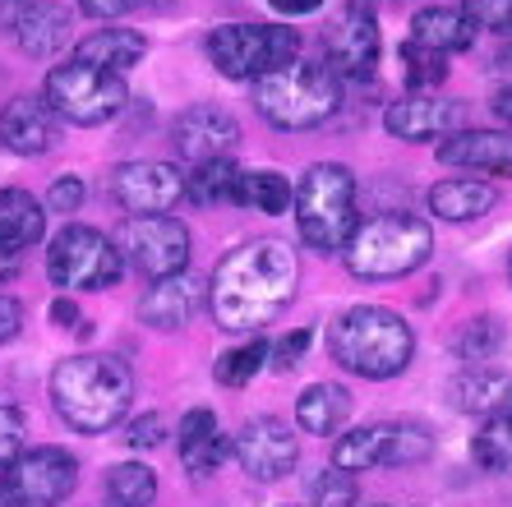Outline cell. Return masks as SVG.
I'll list each match as a JSON object with an SVG mask.
<instances>
[{
    "mask_svg": "<svg viewBox=\"0 0 512 507\" xmlns=\"http://www.w3.org/2000/svg\"><path fill=\"white\" fill-rule=\"evenodd\" d=\"M296 249L282 240H245L217 263L213 282H208V309L213 323L227 332H254L273 323L291 295H296Z\"/></svg>",
    "mask_w": 512,
    "mask_h": 507,
    "instance_id": "6da1fadb",
    "label": "cell"
},
{
    "mask_svg": "<svg viewBox=\"0 0 512 507\" xmlns=\"http://www.w3.org/2000/svg\"><path fill=\"white\" fill-rule=\"evenodd\" d=\"M134 374L120 355H70L51 374V401L60 420L79 434H107L125 420Z\"/></svg>",
    "mask_w": 512,
    "mask_h": 507,
    "instance_id": "7a4b0ae2",
    "label": "cell"
},
{
    "mask_svg": "<svg viewBox=\"0 0 512 507\" xmlns=\"http://www.w3.org/2000/svg\"><path fill=\"white\" fill-rule=\"evenodd\" d=\"M328 351L337 365L360 378H397L416 355V332L397 309L356 305L333 319Z\"/></svg>",
    "mask_w": 512,
    "mask_h": 507,
    "instance_id": "3957f363",
    "label": "cell"
},
{
    "mask_svg": "<svg viewBox=\"0 0 512 507\" xmlns=\"http://www.w3.org/2000/svg\"><path fill=\"white\" fill-rule=\"evenodd\" d=\"M254 107L277 130H314L342 107V79L319 60L296 56L282 70L254 79Z\"/></svg>",
    "mask_w": 512,
    "mask_h": 507,
    "instance_id": "277c9868",
    "label": "cell"
},
{
    "mask_svg": "<svg viewBox=\"0 0 512 507\" xmlns=\"http://www.w3.org/2000/svg\"><path fill=\"white\" fill-rule=\"evenodd\" d=\"M434 249V231L420 222L416 213H379L370 222H356L351 240H346V268L351 277L365 282H388V277H406L429 259Z\"/></svg>",
    "mask_w": 512,
    "mask_h": 507,
    "instance_id": "5b68a950",
    "label": "cell"
},
{
    "mask_svg": "<svg viewBox=\"0 0 512 507\" xmlns=\"http://www.w3.org/2000/svg\"><path fill=\"white\" fill-rule=\"evenodd\" d=\"M296 226L305 249L337 254L356 231V176L342 162H314L296 185Z\"/></svg>",
    "mask_w": 512,
    "mask_h": 507,
    "instance_id": "8992f818",
    "label": "cell"
},
{
    "mask_svg": "<svg viewBox=\"0 0 512 507\" xmlns=\"http://www.w3.org/2000/svg\"><path fill=\"white\" fill-rule=\"evenodd\" d=\"M222 79H263L300 56V33L282 24H222L203 42Z\"/></svg>",
    "mask_w": 512,
    "mask_h": 507,
    "instance_id": "52a82bcc",
    "label": "cell"
},
{
    "mask_svg": "<svg viewBox=\"0 0 512 507\" xmlns=\"http://www.w3.org/2000/svg\"><path fill=\"white\" fill-rule=\"evenodd\" d=\"M42 97H47L51 116L70 120V125H102V120L120 116L125 102H130V88H125V74H107L93 70V65H56L42 83Z\"/></svg>",
    "mask_w": 512,
    "mask_h": 507,
    "instance_id": "ba28073f",
    "label": "cell"
},
{
    "mask_svg": "<svg viewBox=\"0 0 512 507\" xmlns=\"http://www.w3.org/2000/svg\"><path fill=\"white\" fill-rule=\"evenodd\" d=\"M434 457V434L411 420H379L365 429H346L333 448L337 471H374V466H420Z\"/></svg>",
    "mask_w": 512,
    "mask_h": 507,
    "instance_id": "9c48e42d",
    "label": "cell"
},
{
    "mask_svg": "<svg viewBox=\"0 0 512 507\" xmlns=\"http://www.w3.org/2000/svg\"><path fill=\"white\" fill-rule=\"evenodd\" d=\"M47 272L65 291H107V286L120 282L125 259L93 226H65L47 245Z\"/></svg>",
    "mask_w": 512,
    "mask_h": 507,
    "instance_id": "30bf717a",
    "label": "cell"
},
{
    "mask_svg": "<svg viewBox=\"0 0 512 507\" xmlns=\"http://www.w3.org/2000/svg\"><path fill=\"white\" fill-rule=\"evenodd\" d=\"M79 484V461L65 448H28L5 461V494L14 507H60Z\"/></svg>",
    "mask_w": 512,
    "mask_h": 507,
    "instance_id": "8fae6325",
    "label": "cell"
},
{
    "mask_svg": "<svg viewBox=\"0 0 512 507\" xmlns=\"http://www.w3.org/2000/svg\"><path fill=\"white\" fill-rule=\"evenodd\" d=\"M120 245H125V259L148 282H162V277H176V272L190 268V226L167 213L130 217L120 226Z\"/></svg>",
    "mask_w": 512,
    "mask_h": 507,
    "instance_id": "7c38bea8",
    "label": "cell"
},
{
    "mask_svg": "<svg viewBox=\"0 0 512 507\" xmlns=\"http://www.w3.org/2000/svg\"><path fill=\"white\" fill-rule=\"evenodd\" d=\"M328 70L337 79H374V65H379V51H383V33H379V19L365 0H351L342 14H337L328 33Z\"/></svg>",
    "mask_w": 512,
    "mask_h": 507,
    "instance_id": "4fadbf2b",
    "label": "cell"
},
{
    "mask_svg": "<svg viewBox=\"0 0 512 507\" xmlns=\"http://www.w3.org/2000/svg\"><path fill=\"white\" fill-rule=\"evenodd\" d=\"M231 452H236V461L245 466V475H250V480L273 484V480H286V475L296 471L300 438L291 434V425H286V420H277V415H254V420H245V425H240Z\"/></svg>",
    "mask_w": 512,
    "mask_h": 507,
    "instance_id": "5bb4252c",
    "label": "cell"
},
{
    "mask_svg": "<svg viewBox=\"0 0 512 507\" xmlns=\"http://www.w3.org/2000/svg\"><path fill=\"white\" fill-rule=\"evenodd\" d=\"M0 37H14L24 56H56L70 42V10L60 0H0Z\"/></svg>",
    "mask_w": 512,
    "mask_h": 507,
    "instance_id": "9a60e30c",
    "label": "cell"
},
{
    "mask_svg": "<svg viewBox=\"0 0 512 507\" xmlns=\"http://www.w3.org/2000/svg\"><path fill=\"white\" fill-rule=\"evenodd\" d=\"M111 194L130 217L171 213L185 199V176L171 162H125L111 176Z\"/></svg>",
    "mask_w": 512,
    "mask_h": 507,
    "instance_id": "2e32d148",
    "label": "cell"
},
{
    "mask_svg": "<svg viewBox=\"0 0 512 507\" xmlns=\"http://www.w3.org/2000/svg\"><path fill=\"white\" fill-rule=\"evenodd\" d=\"M236 139H240V125L231 111L222 107H208V102H199V107L180 111L176 125H171V143H176V153L185 157V162H217V157H231L236 153Z\"/></svg>",
    "mask_w": 512,
    "mask_h": 507,
    "instance_id": "e0dca14e",
    "label": "cell"
},
{
    "mask_svg": "<svg viewBox=\"0 0 512 507\" xmlns=\"http://www.w3.org/2000/svg\"><path fill=\"white\" fill-rule=\"evenodd\" d=\"M457 125H462V102H448L434 93H411L383 107V130L402 143L439 139V134H453Z\"/></svg>",
    "mask_w": 512,
    "mask_h": 507,
    "instance_id": "ac0fdd59",
    "label": "cell"
},
{
    "mask_svg": "<svg viewBox=\"0 0 512 507\" xmlns=\"http://www.w3.org/2000/svg\"><path fill=\"white\" fill-rule=\"evenodd\" d=\"M60 130H56V116L42 97H14L0 107V143L19 157H37L56 148Z\"/></svg>",
    "mask_w": 512,
    "mask_h": 507,
    "instance_id": "d6986e66",
    "label": "cell"
},
{
    "mask_svg": "<svg viewBox=\"0 0 512 507\" xmlns=\"http://www.w3.org/2000/svg\"><path fill=\"white\" fill-rule=\"evenodd\" d=\"M203 300V282L190 272H176V277H162L148 291L139 295V319L157 332H176L194 319V309Z\"/></svg>",
    "mask_w": 512,
    "mask_h": 507,
    "instance_id": "ffe728a7",
    "label": "cell"
},
{
    "mask_svg": "<svg viewBox=\"0 0 512 507\" xmlns=\"http://www.w3.org/2000/svg\"><path fill=\"white\" fill-rule=\"evenodd\" d=\"M439 162L457 166V171L508 176L512 171V134L508 130H453V139L439 143Z\"/></svg>",
    "mask_w": 512,
    "mask_h": 507,
    "instance_id": "44dd1931",
    "label": "cell"
},
{
    "mask_svg": "<svg viewBox=\"0 0 512 507\" xmlns=\"http://www.w3.org/2000/svg\"><path fill=\"white\" fill-rule=\"evenodd\" d=\"M231 457V438L222 434L217 415L208 406H194L185 420H180V461L190 475H213L222 461Z\"/></svg>",
    "mask_w": 512,
    "mask_h": 507,
    "instance_id": "7402d4cb",
    "label": "cell"
},
{
    "mask_svg": "<svg viewBox=\"0 0 512 507\" xmlns=\"http://www.w3.org/2000/svg\"><path fill=\"white\" fill-rule=\"evenodd\" d=\"M143 51H148V42L134 28H97V33H88L74 47V60L93 65V70H107V74H125L130 65L143 60Z\"/></svg>",
    "mask_w": 512,
    "mask_h": 507,
    "instance_id": "603a6c76",
    "label": "cell"
},
{
    "mask_svg": "<svg viewBox=\"0 0 512 507\" xmlns=\"http://www.w3.org/2000/svg\"><path fill=\"white\" fill-rule=\"evenodd\" d=\"M296 420L305 434L333 438L346 434V420H351V392L337 388V383H310V388L296 397Z\"/></svg>",
    "mask_w": 512,
    "mask_h": 507,
    "instance_id": "cb8c5ba5",
    "label": "cell"
},
{
    "mask_svg": "<svg viewBox=\"0 0 512 507\" xmlns=\"http://www.w3.org/2000/svg\"><path fill=\"white\" fill-rule=\"evenodd\" d=\"M411 42L434 56H453V51H466L476 42V28L466 24L462 10H448V5H429L411 19Z\"/></svg>",
    "mask_w": 512,
    "mask_h": 507,
    "instance_id": "d4e9b609",
    "label": "cell"
},
{
    "mask_svg": "<svg viewBox=\"0 0 512 507\" xmlns=\"http://www.w3.org/2000/svg\"><path fill=\"white\" fill-rule=\"evenodd\" d=\"M494 203H499V194L485 180H439L429 189V213H439L443 222H476Z\"/></svg>",
    "mask_w": 512,
    "mask_h": 507,
    "instance_id": "484cf974",
    "label": "cell"
},
{
    "mask_svg": "<svg viewBox=\"0 0 512 507\" xmlns=\"http://www.w3.org/2000/svg\"><path fill=\"white\" fill-rule=\"evenodd\" d=\"M453 401L457 411H471V415H499L503 406H512V378L503 369H466V374L453 378Z\"/></svg>",
    "mask_w": 512,
    "mask_h": 507,
    "instance_id": "4316f807",
    "label": "cell"
},
{
    "mask_svg": "<svg viewBox=\"0 0 512 507\" xmlns=\"http://www.w3.org/2000/svg\"><path fill=\"white\" fill-rule=\"evenodd\" d=\"M47 231V208L28 189H0V240L28 249Z\"/></svg>",
    "mask_w": 512,
    "mask_h": 507,
    "instance_id": "83f0119b",
    "label": "cell"
},
{
    "mask_svg": "<svg viewBox=\"0 0 512 507\" xmlns=\"http://www.w3.org/2000/svg\"><path fill=\"white\" fill-rule=\"evenodd\" d=\"M185 194H190L199 208H217V203H236L240 194V166L231 157H217V162H199L194 176L185 180Z\"/></svg>",
    "mask_w": 512,
    "mask_h": 507,
    "instance_id": "f1b7e54d",
    "label": "cell"
},
{
    "mask_svg": "<svg viewBox=\"0 0 512 507\" xmlns=\"http://www.w3.org/2000/svg\"><path fill=\"white\" fill-rule=\"evenodd\" d=\"M291 199H296V189H291V180L282 171H240V194H236L240 208L277 217L291 208Z\"/></svg>",
    "mask_w": 512,
    "mask_h": 507,
    "instance_id": "f546056e",
    "label": "cell"
},
{
    "mask_svg": "<svg viewBox=\"0 0 512 507\" xmlns=\"http://www.w3.org/2000/svg\"><path fill=\"white\" fill-rule=\"evenodd\" d=\"M107 498L111 507H153L157 475L143 461H120V466L107 471Z\"/></svg>",
    "mask_w": 512,
    "mask_h": 507,
    "instance_id": "4dcf8cb0",
    "label": "cell"
},
{
    "mask_svg": "<svg viewBox=\"0 0 512 507\" xmlns=\"http://www.w3.org/2000/svg\"><path fill=\"white\" fill-rule=\"evenodd\" d=\"M471 461L489 475H508L512 471V420L489 415V425L471 438Z\"/></svg>",
    "mask_w": 512,
    "mask_h": 507,
    "instance_id": "1f68e13d",
    "label": "cell"
},
{
    "mask_svg": "<svg viewBox=\"0 0 512 507\" xmlns=\"http://www.w3.org/2000/svg\"><path fill=\"white\" fill-rule=\"evenodd\" d=\"M268 355H273V346L263 342V337H254V342L231 346L227 355H217L213 374H217V383H222V388H240V383H250V378L268 365Z\"/></svg>",
    "mask_w": 512,
    "mask_h": 507,
    "instance_id": "d6a6232c",
    "label": "cell"
},
{
    "mask_svg": "<svg viewBox=\"0 0 512 507\" xmlns=\"http://www.w3.org/2000/svg\"><path fill=\"white\" fill-rule=\"evenodd\" d=\"M310 503L314 507H356V480H351V471H337V466L314 471L310 475Z\"/></svg>",
    "mask_w": 512,
    "mask_h": 507,
    "instance_id": "836d02e7",
    "label": "cell"
},
{
    "mask_svg": "<svg viewBox=\"0 0 512 507\" xmlns=\"http://www.w3.org/2000/svg\"><path fill=\"white\" fill-rule=\"evenodd\" d=\"M402 60H406V83H411L416 93H429V88H439V83L448 79V65H443L448 56H434V51L416 47V42L402 47Z\"/></svg>",
    "mask_w": 512,
    "mask_h": 507,
    "instance_id": "e575fe53",
    "label": "cell"
},
{
    "mask_svg": "<svg viewBox=\"0 0 512 507\" xmlns=\"http://www.w3.org/2000/svg\"><path fill=\"white\" fill-rule=\"evenodd\" d=\"M462 14L476 33H512V0H462Z\"/></svg>",
    "mask_w": 512,
    "mask_h": 507,
    "instance_id": "d590c367",
    "label": "cell"
},
{
    "mask_svg": "<svg viewBox=\"0 0 512 507\" xmlns=\"http://www.w3.org/2000/svg\"><path fill=\"white\" fill-rule=\"evenodd\" d=\"M503 346V323L494 319H476L471 328L462 332V342H457V351H462V360H489V355Z\"/></svg>",
    "mask_w": 512,
    "mask_h": 507,
    "instance_id": "8d00e7d4",
    "label": "cell"
},
{
    "mask_svg": "<svg viewBox=\"0 0 512 507\" xmlns=\"http://www.w3.org/2000/svg\"><path fill=\"white\" fill-rule=\"evenodd\" d=\"M84 176H60L56 185L47 189V213H60V217H70L84 208Z\"/></svg>",
    "mask_w": 512,
    "mask_h": 507,
    "instance_id": "74e56055",
    "label": "cell"
},
{
    "mask_svg": "<svg viewBox=\"0 0 512 507\" xmlns=\"http://www.w3.org/2000/svg\"><path fill=\"white\" fill-rule=\"evenodd\" d=\"M19 448H24V411L0 401V466L19 457Z\"/></svg>",
    "mask_w": 512,
    "mask_h": 507,
    "instance_id": "f35d334b",
    "label": "cell"
},
{
    "mask_svg": "<svg viewBox=\"0 0 512 507\" xmlns=\"http://www.w3.org/2000/svg\"><path fill=\"white\" fill-rule=\"evenodd\" d=\"M162 438H167V425H162V415H139V420H130V429H125V443H130L134 452L157 448Z\"/></svg>",
    "mask_w": 512,
    "mask_h": 507,
    "instance_id": "ab89813d",
    "label": "cell"
},
{
    "mask_svg": "<svg viewBox=\"0 0 512 507\" xmlns=\"http://www.w3.org/2000/svg\"><path fill=\"white\" fill-rule=\"evenodd\" d=\"M310 351V328H300V332H286L282 342L273 346V355H268V360H273V369L277 374H286V369H296V360L300 355Z\"/></svg>",
    "mask_w": 512,
    "mask_h": 507,
    "instance_id": "60d3db41",
    "label": "cell"
},
{
    "mask_svg": "<svg viewBox=\"0 0 512 507\" xmlns=\"http://www.w3.org/2000/svg\"><path fill=\"white\" fill-rule=\"evenodd\" d=\"M24 328V305L14 295H0V346H10Z\"/></svg>",
    "mask_w": 512,
    "mask_h": 507,
    "instance_id": "b9f144b4",
    "label": "cell"
},
{
    "mask_svg": "<svg viewBox=\"0 0 512 507\" xmlns=\"http://www.w3.org/2000/svg\"><path fill=\"white\" fill-rule=\"evenodd\" d=\"M93 19H120V14H130V10H139L143 0H79Z\"/></svg>",
    "mask_w": 512,
    "mask_h": 507,
    "instance_id": "7bdbcfd3",
    "label": "cell"
},
{
    "mask_svg": "<svg viewBox=\"0 0 512 507\" xmlns=\"http://www.w3.org/2000/svg\"><path fill=\"white\" fill-rule=\"evenodd\" d=\"M19 254H24L19 245H10V240H0V282H10L14 272H19Z\"/></svg>",
    "mask_w": 512,
    "mask_h": 507,
    "instance_id": "ee69618b",
    "label": "cell"
},
{
    "mask_svg": "<svg viewBox=\"0 0 512 507\" xmlns=\"http://www.w3.org/2000/svg\"><path fill=\"white\" fill-rule=\"evenodd\" d=\"M277 14H291V19H300V14H314L323 5V0H268Z\"/></svg>",
    "mask_w": 512,
    "mask_h": 507,
    "instance_id": "f6af8a7d",
    "label": "cell"
},
{
    "mask_svg": "<svg viewBox=\"0 0 512 507\" xmlns=\"http://www.w3.org/2000/svg\"><path fill=\"white\" fill-rule=\"evenodd\" d=\"M51 319L65 323V328H74V323H79V309H74V300H65V295H60L56 305H51Z\"/></svg>",
    "mask_w": 512,
    "mask_h": 507,
    "instance_id": "bcb514c9",
    "label": "cell"
},
{
    "mask_svg": "<svg viewBox=\"0 0 512 507\" xmlns=\"http://www.w3.org/2000/svg\"><path fill=\"white\" fill-rule=\"evenodd\" d=\"M494 111H499V120H508V125H512V83H508V88H499V97H494Z\"/></svg>",
    "mask_w": 512,
    "mask_h": 507,
    "instance_id": "7dc6e473",
    "label": "cell"
},
{
    "mask_svg": "<svg viewBox=\"0 0 512 507\" xmlns=\"http://www.w3.org/2000/svg\"><path fill=\"white\" fill-rule=\"evenodd\" d=\"M0 507H14V498H10V494H5V489H0Z\"/></svg>",
    "mask_w": 512,
    "mask_h": 507,
    "instance_id": "c3c4849f",
    "label": "cell"
},
{
    "mask_svg": "<svg viewBox=\"0 0 512 507\" xmlns=\"http://www.w3.org/2000/svg\"><path fill=\"white\" fill-rule=\"evenodd\" d=\"M508 277H512V259H508Z\"/></svg>",
    "mask_w": 512,
    "mask_h": 507,
    "instance_id": "681fc988",
    "label": "cell"
},
{
    "mask_svg": "<svg viewBox=\"0 0 512 507\" xmlns=\"http://www.w3.org/2000/svg\"><path fill=\"white\" fill-rule=\"evenodd\" d=\"M508 420H512V415H508Z\"/></svg>",
    "mask_w": 512,
    "mask_h": 507,
    "instance_id": "f907efd6",
    "label": "cell"
}]
</instances>
